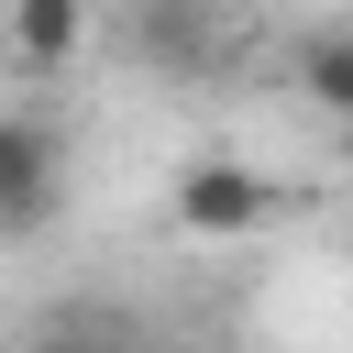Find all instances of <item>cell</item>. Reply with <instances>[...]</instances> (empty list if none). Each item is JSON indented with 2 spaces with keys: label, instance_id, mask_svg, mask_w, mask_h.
Masks as SVG:
<instances>
[{
  "label": "cell",
  "instance_id": "cell-1",
  "mask_svg": "<svg viewBox=\"0 0 353 353\" xmlns=\"http://www.w3.org/2000/svg\"><path fill=\"white\" fill-rule=\"evenodd\" d=\"M287 210V188L265 176V165H243V154H199V165H176V188H165V221L188 232V243H243V232H265Z\"/></svg>",
  "mask_w": 353,
  "mask_h": 353
},
{
  "label": "cell",
  "instance_id": "cell-2",
  "mask_svg": "<svg viewBox=\"0 0 353 353\" xmlns=\"http://www.w3.org/2000/svg\"><path fill=\"white\" fill-rule=\"evenodd\" d=\"M55 210H66V132L11 99L0 110V243H33Z\"/></svg>",
  "mask_w": 353,
  "mask_h": 353
},
{
  "label": "cell",
  "instance_id": "cell-3",
  "mask_svg": "<svg viewBox=\"0 0 353 353\" xmlns=\"http://www.w3.org/2000/svg\"><path fill=\"white\" fill-rule=\"evenodd\" d=\"M0 33H11V55H22L33 77H55V66H77V44H88V0H0Z\"/></svg>",
  "mask_w": 353,
  "mask_h": 353
},
{
  "label": "cell",
  "instance_id": "cell-4",
  "mask_svg": "<svg viewBox=\"0 0 353 353\" xmlns=\"http://www.w3.org/2000/svg\"><path fill=\"white\" fill-rule=\"evenodd\" d=\"M287 77H298V99H309L320 121H353V22H320Z\"/></svg>",
  "mask_w": 353,
  "mask_h": 353
},
{
  "label": "cell",
  "instance_id": "cell-5",
  "mask_svg": "<svg viewBox=\"0 0 353 353\" xmlns=\"http://www.w3.org/2000/svg\"><path fill=\"white\" fill-rule=\"evenodd\" d=\"M22 353H110V342H99V331H77V320H66V331H33V342H22Z\"/></svg>",
  "mask_w": 353,
  "mask_h": 353
}]
</instances>
